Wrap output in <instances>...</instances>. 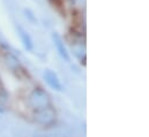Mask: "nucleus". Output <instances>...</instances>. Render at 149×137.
<instances>
[{
    "instance_id": "1",
    "label": "nucleus",
    "mask_w": 149,
    "mask_h": 137,
    "mask_svg": "<svg viewBox=\"0 0 149 137\" xmlns=\"http://www.w3.org/2000/svg\"><path fill=\"white\" fill-rule=\"evenodd\" d=\"M27 103H28L29 107L33 111L52 105L51 104V97H50V95L44 89H42V88H35L29 93V96L27 98Z\"/></svg>"
},
{
    "instance_id": "2",
    "label": "nucleus",
    "mask_w": 149,
    "mask_h": 137,
    "mask_svg": "<svg viewBox=\"0 0 149 137\" xmlns=\"http://www.w3.org/2000/svg\"><path fill=\"white\" fill-rule=\"evenodd\" d=\"M33 119L34 121L39 125V126H51L56 122L57 119V112L54 109V107L52 105L43 107V108H38L33 112Z\"/></svg>"
},
{
    "instance_id": "3",
    "label": "nucleus",
    "mask_w": 149,
    "mask_h": 137,
    "mask_svg": "<svg viewBox=\"0 0 149 137\" xmlns=\"http://www.w3.org/2000/svg\"><path fill=\"white\" fill-rule=\"evenodd\" d=\"M43 78L45 81V83L54 91L57 92H61L64 90V85L59 78V76L57 75L56 71H53L52 69H45L43 73Z\"/></svg>"
},
{
    "instance_id": "4",
    "label": "nucleus",
    "mask_w": 149,
    "mask_h": 137,
    "mask_svg": "<svg viewBox=\"0 0 149 137\" xmlns=\"http://www.w3.org/2000/svg\"><path fill=\"white\" fill-rule=\"evenodd\" d=\"M51 38H52L53 45L56 46V50H57L58 54L61 57V59L66 62H71V54H70V52H68V50L65 45V42H64L63 37L58 33H53Z\"/></svg>"
},
{
    "instance_id": "5",
    "label": "nucleus",
    "mask_w": 149,
    "mask_h": 137,
    "mask_svg": "<svg viewBox=\"0 0 149 137\" xmlns=\"http://www.w3.org/2000/svg\"><path fill=\"white\" fill-rule=\"evenodd\" d=\"M16 30H17V35L24 46V48L29 52H31L34 50V42H33V38L31 36L29 35V33L22 27V26H17L16 27Z\"/></svg>"
},
{
    "instance_id": "6",
    "label": "nucleus",
    "mask_w": 149,
    "mask_h": 137,
    "mask_svg": "<svg viewBox=\"0 0 149 137\" xmlns=\"http://www.w3.org/2000/svg\"><path fill=\"white\" fill-rule=\"evenodd\" d=\"M3 60H5L6 67L8 69H10L12 71L17 73V71H21V70H22V67H21V64H20L19 59H17L14 54L7 52V53L5 54V57H3Z\"/></svg>"
},
{
    "instance_id": "7",
    "label": "nucleus",
    "mask_w": 149,
    "mask_h": 137,
    "mask_svg": "<svg viewBox=\"0 0 149 137\" xmlns=\"http://www.w3.org/2000/svg\"><path fill=\"white\" fill-rule=\"evenodd\" d=\"M8 98H9V95L5 90H2L0 88V105L1 106H5L6 104L8 103Z\"/></svg>"
},
{
    "instance_id": "8",
    "label": "nucleus",
    "mask_w": 149,
    "mask_h": 137,
    "mask_svg": "<svg viewBox=\"0 0 149 137\" xmlns=\"http://www.w3.org/2000/svg\"><path fill=\"white\" fill-rule=\"evenodd\" d=\"M24 14H26V17H27L30 22L37 23V19H36V16L34 15V13H33L30 9H24Z\"/></svg>"
},
{
    "instance_id": "9",
    "label": "nucleus",
    "mask_w": 149,
    "mask_h": 137,
    "mask_svg": "<svg viewBox=\"0 0 149 137\" xmlns=\"http://www.w3.org/2000/svg\"><path fill=\"white\" fill-rule=\"evenodd\" d=\"M0 88H1V78H0Z\"/></svg>"
}]
</instances>
